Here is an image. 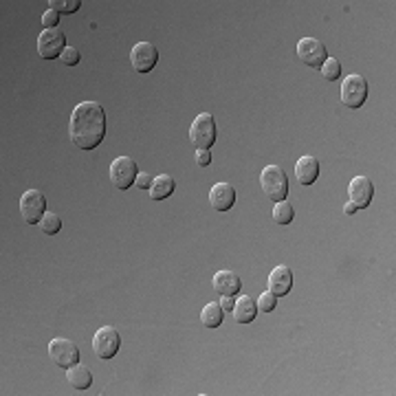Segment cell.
Returning <instances> with one entry per match:
<instances>
[{
	"label": "cell",
	"instance_id": "cell-9",
	"mask_svg": "<svg viewBox=\"0 0 396 396\" xmlns=\"http://www.w3.org/2000/svg\"><path fill=\"white\" fill-rule=\"evenodd\" d=\"M66 49V36L60 27L58 29H45L38 36V53L42 60H55L64 53Z\"/></svg>",
	"mask_w": 396,
	"mask_h": 396
},
{
	"label": "cell",
	"instance_id": "cell-31",
	"mask_svg": "<svg viewBox=\"0 0 396 396\" xmlns=\"http://www.w3.org/2000/svg\"><path fill=\"white\" fill-rule=\"evenodd\" d=\"M343 212H346L348 216H352V214H357V207H354L352 203H346V207H343Z\"/></svg>",
	"mask_w": 396,
	"mask_h": 396
},
{
	"label": "cell",
	"instance_id": "cell-13",
	"mask_svg": "<svg viewBox=\"0 0 396 396\" xmlns=\"http://www.w3.org/2000/svg\"><path fill=\"white\" fill-rule=\"evenodd\" d=\"M210 203L216 212H229L236 205V187L232 183H216L210 190Z\"/></svg>",
	"mask_w": 396,
	"mask_h": 396
},
{
	"label": "cell",
	"instance_id": "cell-16",
	"mask_svg": "<svg viewBox=\"0 0 396 396\" xmlns=\"http://www.w3.org/2000/svg\"><path fill=\"white\" fill-rule=\"evenodd\" d=\"M319 161L315 156H301L295 163V176L301 185H312L319 179Z\"/></svg>",
	"mask_w": 396,
	"mask_h": 396
},
{
	"label": "cell",
	"instance_id": "cell-30",
	"mask_svg": "<svg viewBox=\"0 0 396 396\" xmlns=\"http://www.w3.org/2000/svg\"><path fill=\"white\" fill-rule=\"evenodd\" d=\"M221 306H223V310H229V312H232V310H234V306H236V299H234L232 295H223V299H221Z\"/></svg>",
	"mask_w": 396,
	"mask_h": 396
},
{
	"label": "cell",
	"instance_id": "cell-18",
	"mask_svg": "<svg viewBox=\"0 0 396 396\" xmlns=\"http://www.w3.org/2000/svg\"><path fill=\"white\" fill-rule=\"evenodd\" d=\"M174 190H176V181L170 174L154 176L152 187H150V198L152 201H165V198H170L174 194Z\"/></svg>",
	"mask_w": 396,
	"mask_h": 396
},
{
	"label": "cell",
	"instance_id": "cell-19",
	"mask_svg": "<svg viewBox=\"0 0 396 396\" xmlns=\"http://www.w3.org/2000/svg\"><path fill=\"white\" fill-rule=\"evenodd\" d=\"M66 379H69V383L75 390L84 392V390H88L90 385H92V372L86 366H82V363H75V366H71L66 370Z\"/></svg>",
	"mask_w": 396,
	"mask_h": 396
},
{
	"label": "cell",
	"instance_id": "cell-29",
	"mask_svg": "<svg viewBox=\"0 0 396 396\" xmlns=\"http://www.w3.org/2000/svg\"><path fill=\"white\" fill-rule=\"evenodd\" d=\"M196 163L201 165V168H207V165L212 163V154H210V150H196Z\"/></svg>",
	"mask_w": 396,
	"mask_h": 396
},
{
	"label": "cell",
	"instance_id": "cell-6",
	"mask_svg": "<svg viewBox=\"0 0 396 396\" xmlns=\"http://www.w3.org/2000/svg\"><path fill=\"white\" fill-rule=\"evenodd\" d=\"M49 357L58 368L69 370L71 366L79 363V348L71 339L58 337V339H51L49 343Z\"/></svg>",
	"mask_w": 396,
	"mask_h": 396
},
{
	"label": "cell",
	"instance_id": "cell-24",
	"mask_svg": "<svg viewBox=\"0 0 396 396\" xmlns=\"http://www.w3.org/2000/svg\"><path fill=\"white\" fill-rule=\"evenodd\" d=\"M49 9H53L58 14H75L82 7L79 0H49Z\"/></svg>",
	"mask_w": 396,
	"mask_h": 396
},
{
	"label": "cell",
	"instance_id": "cell-8",
	"mask_svg": "<svg viewBox=\"0 0 396 396\" xmlns=\"http://www.w3.org/2000/svg\"><path fill=\"white\" fill-rule=\"evenodd\" d=\"M20 214L27 225H40L47 214V198L40 190H27L20 198Z\"/></svg>",
	"mask_w": 396,
	"mask_h": 396
},
{
	"label": "cell",
	"instance_id": "cell-20",
	"mask_svg": "<svg viewBox=\"0 0 396 396\" xmlns=\"http://www.w3.org/2000/svg\"><path fill=\"white\" fill-rule=\"evenodd\" d=\"M223 317H225V310L221 306V301H210V304H205V308L201 310V321L205 328H218L223 324Z\"/></svg>",
	"mask_w": 396,
	"mask_h": 396
},
{
	"label": "cell",
	"instance_id": "cell-2",
	"mask_svg": "<svg viewBox=\"0 0 396 396\" xmlns=\"http://www.w3.org/2000/svg\"><path fill=\"white\" fill-rule=\"evenodd\" d=\"M260 185H262V192L267 194L269 201H273V203L286 201L288 176L280 165H267L262 174H260Z\"/></svg>",
	"mask_w": 396,
	"mask_h": 396
},
{
	"label": "cell",
	"instance_id": "cell-10",
	"mask_svg": "<svg viewBox=\"0 0 396 396\" xmlns=\"http://www.w3.org/2000/svg\"><path fill=\"white\" fill-rule=\"evenodd\" d=\"M297 58L310 69H321V64L328 60V51L321 40L315 38H301L297 42Z\"/></svg>",
	"mask_w": 396,
	"mask_h": 396
},
{
	"label": "cell",
	"instance_id": "cell-25",
	"mask_svg": "<svg viewBox=\"0 0 396 396\" xmlns=\"http://www.w3.org/2000/svg\"><path fill=\"white\" fill-rule=\"evenodd\" d=\"M258 304V310H262V312H273L275 306H277V295H273L271 290H264L262 295H260V299L256 301Z\"/></svg>",
	"mask_w": 396,
	"mask_h": 396
},
{
	"label": "cell",
	"instance_id": "cell-5",
	"mask_svg": "<svg viewBox=\"0 0 396 396\" xmlns=\"http://www.w3.org/2000/svg\"><path fill=\"white\" fill-rule=\"evenodd\" d=\"M121 348V337L117 328L112 326H101L95 337H92V352H95V357L108 361L112 357H117V352Z\"/></svg>",
	"mask_w": 396,
	"mask_h": 396
},
{
	"label": "cell",
	"instance_id": "cell-12",
	"mask_svg": "<svg viewBox=\"0 0 396 396\" xmlns=\"http://www.w3.org/2000/svg\"><path fill=\"white\" fill-rule=\"evenodd\" d=\"M348 196H350V203L357 207V210H368L374 198V183L368 176H354L348 185Z\"/></svg>",
	"mask_w": 396,
	"mask_h": 396
},
{
	"label": "cell",
	"instance_id": "cell-14",
	"mask_svg": "<svg viewBox=\"0 0 396 396\" xmlns=\"http://www.w3.org/2000/svg\"><path fill=\"white\" fill-rule=\"evenodd\" d=\"M293 288V273H290V269L286 267H275L273 271L269 273V290L277 297L286 295L288 290Z\"/></svg>",
	"mask_w": 396,
	"mask_h": 396
},
{
	"label": "cell",
	"instance_id": "cell-3",
	"mask_svg": "<svg viewBox=\"0 0 396 396\" xmlns=\"http://www.w3.org/2000/svg\"><path fill=\"white\" fill-rule=\"evenodd\" d=\"M218 128L212 112H201L190 126V141L196 145V150H210L216 145Z\"/></svg>",
	"mask_w": 396,
	"mask_h": 396
},
{
	"label": "cell",
	"instance_id": "cell-28",
	"mask_svg": "<svg viewBox=\"0 0 396 396\" xmlns=\"http://www.w3.org/2000/svg\"><path fill=\"white\" fill-rule=\"evenodd\" d=\"M152 181H154V176L141 172V174L137 176V183H134V185H137L139 190H150V187H152Z\"/></svg>",
	"mask_w": 396,
	"mask_h": 396
},
{
	"label": "cell",
	"instance_id": "cell-26",
	"mask_svg": "<svg viewBox=\"0 0 396 396\" xmlns=\"http://www.w3.org/2000/svg\"><path fill=\"white\" fill-rule=\"evenodd\" d=\"M60 60H62V64H66V66H75V64H79L82 55H79V51H77L75 47H66V49H64V53L60 55Z\"/></svg>",
	"mask_w": 396,
	"mask_h": 396
},
{
	"label": "cell",
	"instance_id": "cell-27",
	"mask_svg": "<svg viewBox=\"0 0 396 396\" xmlns=\"http://www.w3.org/2000/svg\"><path fill=\"white\" fill-rule=\"evenodd\" d=\"M58 23H60V14L53 12V9H47L42 14V25L45 29H58Z\"/></svg>",
	"mask_w": 396,
	"mask_h": 396
},
{
	"label": "cell",
	"instance_id": "cell-21",
	"mask_svg": "<svg viewBox=\"0 0 396 396\" xmlns=\"http://www.w3.org/2000/svg\"><path fill=\"white\" fill-rule=\"evenodd\" d=\"M293 218H295V207L290 205L288 201L275 203V207H273V221L277 225H290V223H293Z\"/></svg>",
	"mask_w": 396,
	"mask_h": 396
},
{
	"label": "cell",
	"instance_id": "cell-22",
	"mask_svg": "<svg viewBox=\"0 0 396 396\" xmlns=\"http://www.w3.org/2000/svg\"><path fill=\"white\" fill-rule=\"evenodd\" d=\"M321 77H324L326 82H337L341 77V64L337 58H328L324 64H321Z\"/></svg>",
	"mask_w": 396,
	"mask_h": 396
},
{
	"label": "cell",
	"instance_id": "cell-4",
	"mask_svg": "<svg viewBox=\"0 0 396 396\" xmlns=\"http://www.w3.org/2000/svg\"><path fill=\"white\" fill-rule=\"evenodd\" d=\"M366 99H368V82L363 75L352 73V75L341 82V103L346 108L357 110L366 103Z\"/></svg>",
	"mask_w": 396,
	"mask_h": 396
},
{
	"label": "cell",
	"instance_id": "cell-7",
	"mask_svg": "<svg viewBox=\"0 0 396 396\" xmlns=\"http://www.w3.org/2000/svg\"><path fill=\"white\" fill-rule=\"evenodd\" d=\"M137 176H139V168L134 159L130 156H119L110 163V181L117 190H128L134 183H137Z\"/></svg>",
	"mask_w": 396,
	"mask_h": 396
},
{
	"label": "cell",
	"instance_id": "cell-15",
	"mask_svg": "<svg viewBox=\"0 0 396 396\" xmlns=\"http://www.w3.org/2000/svg\"><path fill=\"white\" fill-rule=\"evenodd\" d=\"M212 284L216 288V293L221 295H238L243 290V280L238 277L234 271H218V273L214 275Z\"/></svg>",
	"mask_w": 396,
	"mask_h": 396
},
{
	"label": "cell",
	"instance_id": "cell-11",
	"mask_svg": "<svg viewBox=\"0 0 396 396\" xmlns=\"http://www.w3.org/2000/svg\"><path fill=\"white\" fill-rule=\"evenodd\" d=\"M130 64L137 73L145 75V73H150L159 64V49L152 42H137L130 51Z\"/></svg>",
	"mask_w": 396,
	"mask_h": 396
},
{
	"label": "cell",
	"instance_id": "cell-17",
	"mask_svg": "<svg viewBox=\"0 0 396 396\" xmlns=\"http://www.w3.org/2000/svg\"><path fill=\"white\" fill-rule=\"evenodd\" d=\"M232 312H234V319L238 321V324H251L258 315V304L251 299V295H243L236 301Z\"/></svg>",
	"mask_w": 396,
	"mask_h": 396
},
{
	"label": "cell",
	"instance_id": "cell-23",
	"mask_svg": "<svg viewBox=\"0 0 396 396\" xmlns=\"http://www.w3.org/2000/svg\"><path fill=\"white\" fill-rule=\"evenodd\" d=\"M40 229H42V234H47V236H55L60 229H62L60 216L53 214V212H47L42 221H40Z\"/></svg>",
	"mask_w": 396,
	"mask_h": 396
},
{
	"label": "cell",
	"instance_id": "cell-1",
	"mask_svg": "<svg viewBox=\"0 0 396 396\" xmlns=\"http://www.w3.org/2000/svg\"><path fill=\"white\" fill-rule=\"evenodd\" d=\"M108 119L106 110L97 101H82L71 114L69 132L71 141L79 150H95L106 137Z\"/></svg>",
	"mask_w": 396,
	"mask_h": 396
}]
</instances>
